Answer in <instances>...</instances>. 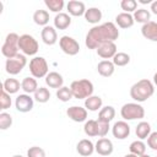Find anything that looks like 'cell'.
<instances>
[{"label":"cell","instance_id":"obj_1","mask_svg":"<svg viewBox=\"0 0 157 157\" xmlns=\"http://www.w3.org/2000/svg\"><path fill=\"white\" fill-rule=\"evenodd\" d=\"M119 37V29L113 22H104L102 25L92 27L85 39V44L88 49H96L107 42H114Z\"/></svg>","mask_w":157,"mask_h":157},{"label":"cell","instance_id":"obj_34","mask_svg":"<svg viewBox=\"0 0 157 157\" xmlns=\"http://www.w3.org/2000/svg\"><path fill=\"white\" fill-rule=\"evenodd\" d=\"M44 4L52 12L55 13H60L65 5L64 0H44Z\"/></svg>","mask_w":157,"mask_h":157},{"label":"cell","instance_id":"obj_38","mask_svg":"<svg viewBox=\"0 0 157 157\" xmlns=\"http://www.w3.org/2000/svg\"><path fill=\"white\" fill-rule=\"evenodd\" d=\"M11 125H12V117L6 112H1L0 113V129L6 130Z\"/></svg>","mask_w":157,"mask_h":157},{"label":"cell","instance_id":"obj_45","mask_svg":"<svg viewBox=\"0 0 157 157\" xmlns=\"http://www.w3.org/2000/svg\"><path fill=\"white\" fill-rule=\"evenodd\" d=\"M153 85H156V86H157V72L153 75Z\"/></svg>","mask_w":157,"mask_h":157},{"label":"cell","instance_id":"obj_17","mask_svg":"<svg viewBox=\"0 0 157 157\" xmlns=\"http://www.w3.org/2000/svg\"><path fill=\"white\" fill-rule=\"evenodd\" d=\"M141 34L151 40V42H157V22L155 21H150L145 25H142L141 27Z\"/></svg>","mask_w":157,"mask_h":157},{"label":"cell","instance_id":"obj_8","mask_svg":"<svg viewBox=\"0 0 157 157\" xmlns=\"http://www.w3.org/2000/svg\"><path fill=\"white\" fill-rule=\"evenodd\" d=\"M26 64H27L26 55L25 54H17L13 58L6 59L5 70L10 75H17V74H20L23 70V67L26 66Z\"/></svg>","mask_w":157,"mask_h":157},{"label":"cell","instance_id":"obj_46","mask_svg":"<svg viewBox=\"0 0 157 157\" xmlns=\"http://www.w3.org/2000/svg\"><path fill=\"white\" fill-rule=\"evenodd\" d=\"M124 157H137L136 155H132V153H128V155H125Z\"/></svg>","mask_w":157,"mask_h":157},{"label":"cell","instance_id":"obj_13","mask_svg":"<svg viewBox=\"0 0 157 157\" xmlns=\"http://www.w3.org/2000/svg\"><path fill=\"white\" fill-rule=\"evenodd\" d=\"M113 142L107 137H101L94 145V151L101 156H109L113 153Z\"/></svg>","mask_w":157,"mask_h":157},{"label":"cell","instance_id":"obj_27","mask_svg":"<svg viewBox=\"0 0 157 157\" xmlns=\"http://www.w3.org/2000/svg\"><path fill=\"white\" fill-rule=\"evenodd\" d=\"M115 117V109L112 105H105L103 108H101L99 113H98V120L99 121H105V123H110Z\"/></svg>","mask_w":157,"mask_h":157},{"label":"cell","instance_id":"obj_28","mask_svg":"<svg viewBox=\"0 0 157 157\" xmlns=\"http://www.w3.org/2000/svg\"><path fill=\"white\" fill-rule=\"evenodd\" d=\"M135 134L139 137V140L147 139L150 136V134H151V125H150V123H147V121H140L136 125Z\"/></svg>","mask_w":157,"mask_h":157},{"label":"cell","instance_id":"obj_32","mask_svg":"<svg viewBox=\"0 0 157 157\" xmlns=\"http://www.w3.org/2000/svg\"><path fill=\"white\" fill-rule=\"evenodd\" d=\"M83 131L87 136L93 137V136H98V121L90 119L85 123L83 125Z\"/></svg>","mask_w":157,"mask_h":157},{"label":"cell","instance_id":"obj_2","mask_svg":"<svg viewBox=\"0 0 157 157\" xmlns=\"http://www.w3.org/2000/svg\"><path fill=\"white\" fill-rule=\"evenodd\" d=\"M153 93H155L153 82H151L147 78H142L135 82L130 88V97L137 103H142L147 101Z\"/></svg>","mask_w":157,"mask_h":157},{"label":"cell","instance_id":"obj_24","mask_svg":"<svg viewBox=\"0 0 157 157\" xmlns=\"http://www.w3.org/2000/svg\"><path fill=\"white\" fill-rule=\"evenodd\" d=\"M102 98L99 96H91L88 98L85 99V108L87 110H91V112H97V110H101L102 108Z\"/></svg>","mask_w":157,"mask_h":157},{"label":"cell","instance_id":"obj_20","mask_svg":"<svg viewBox=\"0 0 157 157\" xmlns=\"http://www.w3.org/2000/svg\"><path fill=\"white\" fill-rule=\"evenodd\" d=\"M115 23L120 28H130L134 26V16L128 12H120L115 16Z\"/></svg>","mask_w":157,"mask_h":157},{"label":"cell","instance_id":"obj_15","mask_svg":"<svg viewBox=\"0 0 157 157\" xmlns=\"http://www.w3.org/2000/svg\"><path fill=\"white\" fill-rule=\"evenodd\" d=\"M40 37H42V40H43L44 44L54 45L56 43V40H58V33H56L55 27H53V26L43 27V29L40 32Z\"/></svg>","mask_w":157,"mask_h":157},{"label":"cell","instance_id":"obj_29","mask_svg":"<svg viewBox=\"0 0 157 157\" xmlns=\"http://www.w3.org/2000/svg\"><path fill=\"white\" fill-rule=\"evenodd\" d=\"M33 21L38 26H48L49 22V13L47 10H36L33 13Z\"/></svg>","mask_w":157,"mask_h":157},{"label":"cell","instance_id":"obj_9","mask_svg":"<svg viewBox=\"0 0 157 157\" xmlns=\"http://www.w3.org/2000/svg\"><path fill=\"white\" fill-rule=\"evenodd\" d=\"M59 47H60V49L65 54L71 55V56L78 54V52H80V44H78V42L75 38L70 37V36H63L59 39Z\"/></svg>","mask_w":157,"mask_h":157},{"label":"cell","instance_id":"obj_6","mask_svg":"<svg viewBox=\"0 0 157 157\" xmlns=\"http://www.w3.org/2000/svg\"><path fill=\"white\" fill-rule=\"evenodd\" d=\"M29 72L34 78L45 77L49 74L48 63L43 56H34L29 61Z\"/></svg>","mask_w":157,"mask_h":157},{"label":"cell","instance_id":"obj_33","mask_svg":"<svg viewBox=\"0 0 157 157\" xmlns=\"http://www.w3.org/2000/svg\"><path fill=\"white\" fill-rule=\"evenodd\" d=\"M112 61H113V64L115 66H125V65H128L130 63V55L124 53V52H118L113 56Z\"/></svg>","mask_w":157,"mask_h":157},{"label":"cell","instance_id":"obj_35","mask_svg":"<svg viewBox=\"0 0 157 157\" xmlns=\"http://www.w3.org/2000/svg\"><path fill=\"white\" fill-rule=\"evenodd\" d=\"M34 99L38 103H47L50 99V92L45 87H38V90L34 93Z\"/></svg>","mask_w":157,"mask_h":157},{"label":"cell","instance_id":"obj_42","mask_svg":"<svg viewBox=\"0 0 157 157\" xmlns=\"http://www.w3.org/2000/svg\"><path fill=\"white\" fill-rule=\"evenodd\" d=\"M147 146L151 150L157 151V131H153L150 134V136L147 137Z\"/></svg>","mask_w":157,"mask_h":157},{"label":"cell","instance_id":"obj_18","mask_svg":"<svg viewBox=\"0 0 157 157\" xmlns=\"http://www.w3.org/2000/svg\"><path fill=\"white\" fill-rule=\"evenodd\" d=\"M67 7V12L71 15V16H76V17H80V16H83L85 12H86V6L82 1H77V0H71L67 2L66 5Z\"/></svg>","mask_w":157,"mask_h":157},{"label":"cell","instance_id":"obj_21","mask_svg":"<svg viewBox=\"0 0 157 157\" xmlns=\"http://www.w3.org/2000/svg\"><path fill=\"white\" fill-rule=\"evenodd\" d=\"M114 70H115V65L113 64V61L110 60H102L98 63L97 65V71L101 76L103 77H109L114 74Z\"/></svg>","mask_w":157,"mask_h":157},{"label":"cell","instance_id":"obj_43","mask_svg":"<svg viewBox=\"0 0 157 157\" xmlns=\"http://www.w3.org/2000/svg\"><path fill=\"white\" fill-rule=\"evenodd\" d=\"M150 10H151V12H152V13L157 15V0L152 1V4H151V7H150Z\"/></svg>","mask_w":157,"mask_h":157},{"label":"cell","instance_id":"obj_3","mask_svg":"<svg viewBox=\"0 0 157 157\" xmlns=\"http://www.w3.org/2000/svg\"><path fill=\"white\" fill-rule=\"evenodd\" d=\"M70 88H71L74 98H76V99H86V98L91 97L93 93V90H94L93 83L87 78L72 81L70 85Z\"/></svg>","mask_w":157,"mask_h":157},{"label":"cell","instance_id":"obj_14","mask_svg":"<svg viewBox=\"0 0 157 157\" xmlns=\"http://www.w3.org/2000/svg\"><path fill=\"white\" fill-rule=\"evenodd\" d=\"M117 45L114 42H107L103 43L102 45H99L97 48V54L98 56H101L102 59H113V56L117 54Z\"/></svg>","mask_w":157,"mask_h":157},{"label":"cell","instance_id":"obj_19","mask_svg":"<svg viewBox=\"0 0 157 157\" xmlns=\"http://www.w3.org/2000/svg\"><path fill=\"white\" fill-rule=\"evenodd\" d=\"M45 83L47 86H49L50 88H61L64 85V78L63 76L56 72V71H52L45 76Z\"/></svg>","mask_w":157,"mask_h":157},{"label":"cell","instance_id":"obj_49","mask_svg":"<svg viewBox=\"0 0 157 157\" xmlns=\"http://www.w3.org/2000/svg\"><path fill=\"white\" fill-rule=\"evenodd\" d=\"M156 157H157V156H156Z\"/></svg>","mask_w":157,"mask_h":157},{"label":"cell","instance_id":"obj_7","mask_svg":"<svg viewBox=\"0 0 157 157\" xmlns=\"http://www.w3.org/2000/svg\"><path fill=\"white\" fill-rule=\"evenodd\" d=\"M18 48L25 55H36L39 50V44L37 39L31 34H22L20 36Z\"/></svg>","mask_w":157,"mask_h":157},{"label":"cell","instance_id":"obj_41","mask_svg":"<svg viewBox=\"0 0 157 157\" xmlns=\"http://www.w3.org/2000/svg\"><path fill=\"white\" fill-rule=\"evenodd\" d=\"M98 121V136H101V137H104L107 134H108V131H109V123H105V121H99V120H97Z\"/></svg>","mask_w":157,"mask_h":157},{"label":"cell","instance_id":"obj_44","mask_svg":"<svg viewBox=\"0 0 157 157\" xmlns=\"http://www.w3.org/2000/svg\"><path fill=\"white\" fill-rule=\"evenodd\" d=\"M139 2L140 4H152L151 0H139Z\"/></svg>","mask_w":157,"mask_h":157},{"label":"cell","instance_id":"obj_48","mask_svg":"<svg viewBox=\"0 0 157 157\" xmlns=\"http://www.w3.org/2000/svg\"><path fill=\"white\" fill-rule=\"evenodd\" d=\"M140 157H151V156H148V155L145 153V155H142V156H140Z\"/></svg>","mask_w":157,"mask_h":157},{"label":"cell","instance_id":"obj_5","mask_svg":"<svg viewBox=\"0 0 157 157\" xmlns=\"http://www.w3.org/2000/svg\"><path fill=\"white\" fill-rule=\"evenodd\" d=\"M120 115L124 120H136L145 117V109L139 103H125L120 109Z\"/></svg>","mask_w":157,"mask_h":157},{"label":"cell","instance_id":"obj_12","mask_svg":"<svg viewBox=\"0 0 157 157\" xmlns=\"http://www.w3.org/2000/svg\"><path fill=\"white\" fill-rule=\"evenodd\" d=\"M66 115L76 123H82L86 121L87 119V109L80 105H71L66 109Z\"/></svg>","mask_w":157,"mask_h":157},{"label":"cell","instance_id":"obj_11","mask_svg":"<svg viewBox=\"0 0 157 157\" xmlns=\"http://www.w3.org/2000/svg\"><path fill=\"white\" fill-rule=\"evenodd\" d=\"M112 134L118 140H124L130 135V125L125 120L115 121L112 126Z\"/></svg>","mask_w":157,"mask_h":157},{"label":"cell","instance_id":"obj_23","mask_svg":"<svg viewBox=\"0 0 157 157\" xmlns=\"http://www.w3.org/2000/svg\"><path fill=\"white\" fill-rule=\"evenodd\" d=\"M83 16H85V20L88 23L97 25L102 20V11L98 7H90L88 10H86Z\"/></svg>","mask_w":157,"mask_h":157},{"label":"cell","instance_id":"obj_36","mask_svg":"<svg viewBox=\"0 0 157 157\" xmlns=\"http://www.w3.org/2000/svg\"><path fill=\"white\" fill-rule=\"evenodd\" d=\"M56 97L61 102H69L71 98H74L72 92H71V88L70 87H66V86H63L61 88H59L56 91Z\"/></svg>","mask_w":157,"mask_h":157},{"label":"cell","instance_id":"obj_39","mask_svg":"<svg viewBox=\"0 0 157 157\" xmlns=\"http://www.w3.org/2000/svg\"><path fill=\"white\" fill-rule=\"evenodd\" d=\"M11 104H12V101H11L10 94L2 90L1 91V96H0V107H1L0 109L6 110V109H9L11 107Z\"/></svg>","mask_w":157,"mask_h":157},{"label":"cell","instance_id":"obj_10","mask_svg":"<svg viewBox=\"0 0 157 157\" xmlns=\"http://www.w3.org/2000/svg\"><path fill=\"white\" fill-rule=\"evenodd\" d=\"M15 107L21 113L31 112L33 109V98L27 93L18 94L15 99Z\"/></svg>","mask_w":157,"mask_h":157},{"label":"cell","instance_id":"obj_4","mask_svg":"<svg viewBox=\"0 0 157 157\" xmlns=\"http://www.w3.org/2000/svg\"><path fill=\"white\" fill-rule=\"evenodd\" d=\"M18 40H20V36L17 33H9L5 38V42L1 47V53L6 59L13 58L16 56L18 53Z\"/></svg>","mask_w":157,"mask_h":157},{"label":"cell","instance_id":"obj_26","mask_svg":"<svg viewBox=\"0 0 157 157\" xmlns=\"http://www.w3.org/2000/svg\"><path fill=\"white\" fill-rule=\"evenodd\" d=\"M20 87H21L20 81L16 80V78H12V77L6 78V80L4 81V83H2V90H4L5 92H7L9 94L17 93V92L20 91Z\"/></svg>","mask_w":157,"mask_h":157},{"label":"cell","instance_id":"obj_37","mask_svg":"<svg viewBox=\"0 0 157 157\" xmlns=\"http://www.w3.org/2000/svg\"><path fill=\"white\" fill-rule=\"evenodd\" d=\"M120 7L124 10V12L131 13L137 10V1L136 0H123L120 2Z\"/></svg>","mask_w":157,"mask_h":157},{"label":"cell","instance_id":"obj_16","mask_svg":"<svg viewBox=\"0 0 157 157\" xmlns=\"http://www.w3.org/2000/svg\"><path fill=\"white\" fill-rule=\"evenodd\" d=\"M76 151L82 157H88L94 152V145L88 139H82L76 145Z\"/></svg>","mask_w":157,"mask_h":157},{"label":"cell","instance_id":"obj_47","mask_svg":"<svg viewBox=\"0 0 157 157\" xmlns=\"http://www.w3.org/2000/svg\"><path fill=\"white\" fill-rule=\"evenodd\" d=\"M12 157H23V156H21V155H13Z\"/></svg>","mask_w":157,"mask_h":157},{"label":"cell","instance_id":"obj_22","mask_svg":"<svg viewBox=\"0 0 157 157\" xmlns=\"http://www.w3.org/2000/svg\"><path fill=\"white\" fill-rule=\"evenodd\" d=\"M71 25V17L69 13H65V12H60V13H56L55 17H54V27L56 29H66L69 26Z\"/></svg>","mask_w":157,"mask_h":157},{"label":"cell","instance_id":"obj_25","mask_svg":"<svg viewBox=\"0 0 157 157\" xmlns=\"http://www.w3.org/2000/svg\"><path fill=\"white\" fill-rule=\"evenodd\" d=\"M21 88L25 91V93L31 94V93H36V91L38 90V83L37 80L34 77H25L21 82Z\"/></svg>","mask_w":157,"mask_h":157},{"label":"cell","instance_id":"obj_40","mask_svg":"<svg viewBox=\"0 0 157 157\" xmlns=\"http://www.w3.org/2000/svg\"><path fill=\"white\" fill-rule=\"evenodd\" d=\"M27 157H45V151L39 146H32L27 150Z\"/></svg>","mask_w":157,"mask_h":157},{"label":"cell","instance_id":"obj_31","mask_svg":"<svg viewBox=\"0 0 157 157\" xmlns=\"http://www.w3.org/2000/svg\"><path fill=\"white\" fill-rule=\"evenodd\" d=\"M132 16H134V21L135 22H139V23H142V25H145V23L151 21V13L146 9H137L134 12Z\"/></svg>","mask_w":157,"mask_h":157},{"label":"cell","instance_id":"obj_30","mask_svg":"<svg viewBox=\"0 0 157 157\" xmlns=\"http://www.w3.org/2000/svg\"><path fill=\"white\" fill-rule=\"evenodd\" d=\"M129 151H130V153L136 155L137 157H140V156L145 155V152H146V144L142 140L132 141L129 146Z\"/></svg>","mask_w":157,"mask_h":157}]
</instances>
